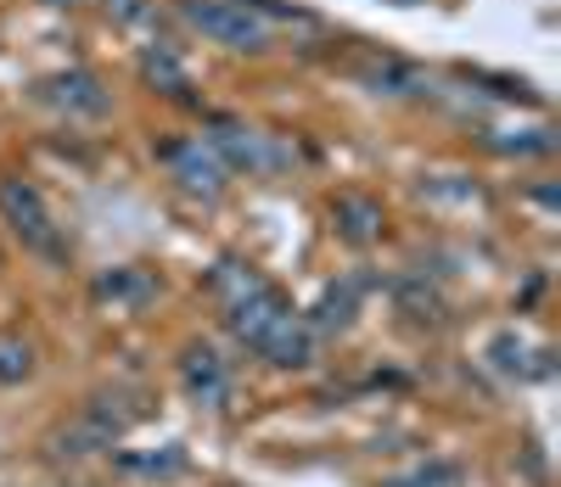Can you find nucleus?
<instances>
[{
    "mask_svg": "<svg viewBox=\"0 0 561 487\" xmlns=\"http://www.w3.org/2000/svg\"><path fill=\"white\" fill-rule=\"evenodd\" d=\"M208 298L225 314V331L237 336V348L259 353L275 370H304L314 359V331L309 320L280 298V286L264 280L242 258H219L208 269Z\"/></svg>",
    "mask_w": 561,
    "mask_h": 487,
    "instance_id": "1",
    "label": "nucleus"
},
{
    "mask_svg": "<svg viewBox=\"0 0 561 487\" xmlns=\"http://www.w3.org/2000/svg\"><path fill=\"white\" fill-rule=\"evenodd\" d=\"M0 219H7V230L23 241V253H34L45 264H68V241H62L51 208H45L39 185L28 174H7V179H0Z\"/></svg>",
    "mask_w": 561,
    "mask_h": 487,
    "instance_id": "2",
    "label": "nucleus"
},
{
    "mask_svg": "<svg viewBox=\"0 0 561 487\" xmlns=\"http://www.w3.org/2000/svg\"><path fill=\"white\" fill-rule=\"evenodd\" d=\"M180 18L208 45H225V51H242V57L270 51V39H275V28L253 7H242V0H180Z\"/></svg>",
    "mask_w": 561,
    "mask_h": 487,
    "instance_id": "3",
    "label": "nucleus"
},
{
    "mask_svg": "<svg viewBox=\"0 0 561 487\" xmlns=\"http://www.w3.org/2000/svg\"><path fill=\"white\" fill-rule=\"evenodd\" d=\"M203 140L214 146V158L230 174H275V169L293 163V146L280 140V135H264V129H253L242 118H225V113L208 118V135Z\"/></svg>",
    "mask_w": 561,
    "mask_h": 487,
    "instance_id": "4",
    "label": "nucleus"
},
{
    "mask_svg": "<svg viewBox=\"0 0 561 487\" xmlns=\"http://www.w3.org/2000/svg\"><path fill=\"white\" fill-rule=\"evenodd\" d=\"M158 163L169 169V179L185 190V197H197V202H219L225 197V185H230V169L214 158V146L203 135H174L158 146Z\"/></svg>",
    "mask_w": 561,
    "mask_h": 487,
    "instance_id": "5",
    "label": "nucleus"
},
{
    "mask_svg": "<svg viewBox=\"0 0 561 487\" xmlns=\"http://www.w3.org/2000/svg\"><path fill=\"white\" fill-rule=\"evenodd\" d=\"M180 386L185 398H192L197 409H230V398H237V364H230L214 343H185L180 353Z\"/></svg>",
    "mask_w": 561,
    "mask_h": 487,
    "instance_id": "6",
    "label": "nucleus"
},
{
    "mask_svg": "<svg viewBox=\"0 0 561 487\" xmlns=\"http://www.w3.org/2000/svg\"><path fill=\"white\" fill-rule=\"evenodd\" d=\"M39 102H51V107L68 113V118H107V113H113V95L102 90L96 73H84V68L45 79V84H39Z\"/></svg>",
    "mask_w": 561,
    "mask_h": 487,
    "instance_id": "7",
    "label": "nucleus"
},
{
    "mask_svg": "<svg viewBox=\"0 0 561 487\" xmlns=\"http://www.w3.org/2000/svg\"><path fill=\"white\" fill-rule=\"evenodd\" d=\"M332 230L348 247H370V241H382V230H388V208L370 197V190H343V197H332Z\"/></svg>",
    "mask_w": 561,
    "mask_h": 487,
    "instance_id": "8",
    "label": "nucleus"
},
{
    "mask_svg": "<svg viewBox=\"0 0 561 487\" xmlns=\"http://www.w3.org/2000/svg\"><path fill=\"white\" fill-rule=\"evenodd\" d=\"M135 68H140V79H147L152 90H163L169 102H192L197 84H192V68H185V57L174 51V45H158V39H152L147 51L135 57Z\"/></svg>",
    "mask_w": 561,
    "mask_h": 487,
    "instance_id": "9",
    "label": "nucleus"
},
{
    "mask_svg": "<svg viewBox=\"0 0 561 487\" xmlns=\"http://www.w3.org/2000/svg\"><path fill=\"white\" fill-rule=\"evenodd\" d=\"M158 291H163V280L147 275V269H135V264H124L113 275H96V303H113L118 314H140Z\"/></svg>",
    "mask_w": 561,
    "mask_h": 487,
    "instance_id": "10",
    "label": "nucleus"
},
{
    "mask_svg": "<svg viewBox=\"0 0 561 487\" xmlns=\"http://www.w3.org/2000/svg\"><path fill=\"white\" fill-rule=\"evenodd\" d=\"M359 298H365V280L325 286L320 309H314V314H304V320H309V331H343V325H354V314H359Z\"/></svg>",
    "mask_w": 561,
    "mask_h": 487,
    "instance_id": "11",
    "label": "nucleus"
},
{
    "mask_svg": "<svg viewBox=\"0 0 561 487\" xmlns=\"http://www.w3.org/2000/svg\"><path fill=\"white\" fill-rule=\"evenodd\" d=\"M124 476H140V482H174V476H185V465H192V460H185V449L180 443H169V449H158V454H118L113 460Z\"/></svg>",
    "mask_w": 561,
    "mask_h": 487,
    "instance_id": "12",
    "label": "nucleus"
},
{
    "mask_svg": "<svg viewBox=\"0 0 561 487\" xmlns=\"http://www.w3.org/2000/svg\"><path fill=\"white\" fill-rule=\"evenodd\" d=\"M359 79L377 90V95H421V73L399 57H377L370 68H359Z\"/></svg>",
    "mask_w": 561,
    "mask_h": 487,
    "instance_id": "13",
    "label": "nucleus"
},
{
    "mask_svg": "<svg viewBox=\"0 0 561 487\" xmlns=\"http://www.w3.org/2000/svg\"><path fill=\"white\" fill-rule=\"evenodd\" d=\"M455 482H460V465L433 460V465H415L410 476H393V482H382V487H455Z\"/></svg>",
    "mask_w": 561,
    "mask_h": 487,
    "instance_id": "14",
    "label": "nucleus"
},
{
    "mask_svg": "<svg viewBox=\"0 0 561 487\" xmlns=\"http://www.w3.org/2000/svg\"><path fill=\"white\" fill-rule=\"evenodd\" d=\"M34 370V348L28 343H0V381H23Z\"/></svg>",
    "mask_w": 561,
    "mask_h": 487,
    "instance_id": "15",
    "label": "nucleus"
},
{
    "mask_svg": "<svg viewBox=\"0 0 561 487\" xmlns=\"http://www.w3.org/2000/svg\"><path fill=\"white\" fill-rule=\"evenodd\" d=\"M107 18H118V23H158V7L152 0H107Z\"/></svg>",
    "mask_w": 561,
    "mask_h": 487,
    "instance_id": "16",
    "label": "nucleus"
},
{
    "mask_svg": "<svg viewBox=\"0 0 561 487\" xmlns=\"http://www.w3.org/2000/svg\"><path fill=\"white\" fill-rule=\"evenodd\" d=\"M45 7H68V0H45Z\"/></svg>",
    "mask_w": 561,
    "mask_h": 487,
    "instance_id": "17",
    "label": "nucleus"
},
{
    "mask_svg": "<svg viewBox=\"0 0 561 487\" xmlns=\"http://www.w3.org/2000/svg\"><path fill=\"white\" fill-rule=\"evenodd\" d=\"M393 7H415V0H393Z\"/></svg>",
    "mask_w": 561,
    "mask_h": 487,
    "instance_id": "18",
    "label": "nucleus"
}]
</instances>
